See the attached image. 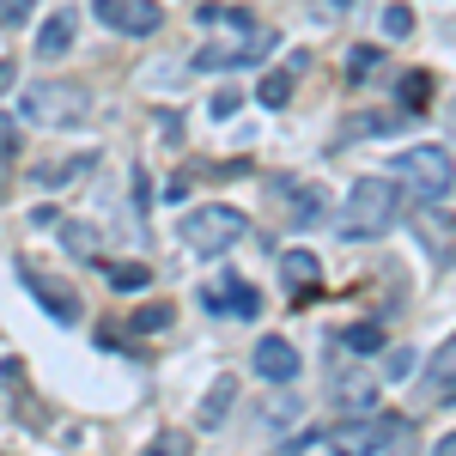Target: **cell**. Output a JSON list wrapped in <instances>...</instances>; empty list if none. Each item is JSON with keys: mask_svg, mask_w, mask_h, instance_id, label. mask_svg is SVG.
<instances>
[{"mask_svg": "<svg viewBox=\"0 0 456 456\" xmlns=\"http://www.w3.org/2000/svg\"><path fill=\"white\" fill-rule=\"evenodd\" d=\"M19 152V128H12V116H0V159H12Z\"/></svg>", "mask_w": 456, "mask_h": 456, "instance_id": "obj_28", "label": "cell"}, {"mask_svg": "<svg viewBox=\"0 0 456 456\" xmlns=\"http://www.w3.org/2000/svg\"><path fill=\"white\" fill-rule=\"evenodd\" d=\"M432 395H438V402H456V335L438 347V359H432Z\"/></svg>", "mask_w": 456, "mask_h": 456, "instance_id": "obj_14", "label": "cell"}, {"mask_svg": "<svg viewBox=\"0 0 456 456\" xmlns=\"http://www.w3.org/2000/svg\"><path fill=\"white\" fill-rule=\"evenodd\" d=\"M25 286H31L37 298H43V311L55 316V322H79V292H73L68 281H49V274H37V268H25Z\"/></svg>", "mask_w": 456, "mask_h": 456, "instance_id": "obj_10", "label": "cell"}, {"mask_svg": "<svg viewBox=\"0 0 456 456\" xmlns=\"http://www.w3.org/2000/svg\"><path fill=\"white\" fill-rule=\"evenodd\" d=\"M183 244L201 256H225L232 244H244V213L238 208H195L183 219Z\"/></svg>", "mask_w": 456, "mask_h": 456, "instance_id": "obj_5", "label": "cell"}, {"mask_svg": "<svg viewBox=\"0 0 456 456\" xmlns=\"http://www.w3.org/2000/svg\"><path fill=\"white\" fill-rule=\"evenodd\" d=\"M86 110H92V98H86L73 79H31L25 98H19V116H25L31 128H79Z\"/></svg>", "mask_w": 456, "mask_h": 456, "instance_id": "obj_2", "label": "cell"}, {"mask_svg": "<svg viewBox=\"0 0 456 456\" xmlns=\"http://www.w3.org/2000/svg\"><path fill=\"white\" fill-rule=\"evenodd\" d=\"M61 238H68V249L73 256H98V238L79 225V219H61Z\"/></svg>", "mask_w": 456, "mask_h": 456, "instance_id": "obj_23", "label": "cell"}, {"mask_svg": "<svg viewBox=\"0 0 456 456\" xmlns=\"http://www.w3.org/2000/svg\"><path fill=\"white\" fill-rule=\"evenodd\" d=\"M389 456H414V451H408V432H402V451H389Z\"/></svg>", "mask_w": 456, "mask_h": 456, "instance_id": "obj_35", "label": "cell"}, {"mask_svg": "<svg viewBox=\"0 0 456 456\" xmlns=\"http://www.w3.org/2000/svg\"><path fill=\"white\" fill-rule=\"evenodd\" d=\"M232 402H238V378H232V371H225V378H219V384L208 389V395H201V426H225V414H232Z\"/></svg>", "mask_w": 456, "mask_h": 456, "instance_id": "obj_12", "label": "cell"}, {"mask_svg": "<svg viewBox=\"0 0 456 456\" xmlns=\"http://www.w3.org/2000/svg\"><path fill=\"white\" fill-rule=\"evenodd\" d=\"M402 219V183L395 176H359L347 195V238H384Z\"/></svg>", "mask_w": 456, "mask_h": 456, "instance_id": "obj_1", "label": "cell"}, {"mask_svg": "<svg viewBox=\"0 0 456 456\" xmlns=\"http://www.w3.org/2000/svg\"><path fill=\"white\" fill-rule=\"evenodd\" d=\"M281 268H286V281H292V286H316V274H322L311 249H286V262H281Z\"/></svg>", "mask_w": 456, "mask_h": 456, "instance_id": "obj_17", "label": "cell"}, {"mask_svg": "<svg viewBox=\"0 0 456 456\" xmlns=\"http://www.w3.org/2000/svg\"><path fill=\"white\" fill-rule=\"evenodd\" d=\"M104 281H110V292H141L152 281V268L146 262H104Z\"/></svg>", "mask_w": 456, "mask_h": 456, "instance_id": "obj_16", "label": "cell"}, {"mask_svg": "<svg viewBox=\"0 0 456 456\" xmlns=\"http://www.w3.org/2000/svg\"><path fill=\"white\" fill-rule=\"evenodd\" d=\"M92 165H98L92 152H79V159H68V165H37L31 183H43V189H68L73 176H79V171H92Z\"/></svg>", "mask_w": 456, "mask_h": 456, "instance_id": "obj_15", "label": "cell"}, {"mask_svg": "<svg viewBox=\"0 0 456 456\" xmlns=\"http://www.w3.org/2000/svg\"><path fill=\"white\" fill-rule=\"evenodd\" d=\"M432 456H456V432H444V438H438V451Z\"/></svg>", "mask_w": 456, "mask_h": 456, "instance_id": "obj_33", "label": "cell"}, {"mask_svg": "<svg viewBox=\"0 0 456 456\" xmlns=\"http://www.w3.org/2000/svg\"><path fill=\"white\" fill-rule=\"evenodd\" d=\"M408 371H414V347H395V353H389V371H384V378H408Z\"/></svg>", "mask_w": 456, "mask_h": 456, "instance_id": "obj_25", "label": "cell"}, {"mask_svg": "<svg viewBox=\"0 0 456 456\" xmlns=\"http://www.w3.org/2000/svg\"><path fill=\"white\" fill-rule=\"evenodd\" d=\"M274 43H281L274 31H262L256 19H244V25H232V37H225V43H201V55H195V68H201V73L249 68V61H262V55H268Z\"/></svg>", "mask_w": 456, "mask_h": 456, "instance_id": "obj_3", "label": "cell"}, {"mask_svg": "<svg viewBox=\"0 0 456 456\" xmlns=\"http://www.w3.org/2000/svg\"><path fill=\"white\" fill-rule=\"evenodd\" d=\"M335 402H371V378H335Z\"/></svg>", "mask_w": 456, "mask_h": 456, "instance_id": "obj_24", "label": "cell"}, {"mask_svg": "<svg viewBox=\"0 0 456 456\" xmlns=\"http://www.w3.org/2000/svg\"><path fill=\"white\" fill-rule=\"evenodd\" d=\"M25 12H31V0H0V25H25Z\"/></svg>", "mask_w": 456, "mask_h": 456, "instance_id": "obj_26", "label": "cell"}, {"mask_svg": "<svg viewBox=\"0 0 456 456\" xmlns=\"http://www.w3.org/2000/svg\"><path fill=\"white\" fill-rule=\"evenodd\" d=\"M92 12L104 19L110 31H122V37H152V31H159V19H165L159 0H98Z\"/></svg>", "mask_w": 456, "mask_h": 456, "instance_id": "obj_7", "label": "cell"}, {"mask_svg": "<svg viewBox=\"0 0 456 456\" xmlns=\"http://www.w3.org/2000/svg\"><path fill=\"white\" fill-rule=\"evenodd\" d=\"M347 347L353 353H384V329L378 322H359V329H347Z\"/></svg>", "mask_w": 456, "mask_h": 456, "instance_id": "obj_21", "label": "cell"}, {"mask_svg": "<svg viewBox=\"0 0 456 456\" xmlns=\"http://www.w3.org/2000/svg\"><path fill=\"white\" fill-rule=\"evenodd\" d=\"M68 49H73V19H68V12H55V19L37 31V55L55 61V55H68Z\"/></svg>", "mask_w": 456, "mask_h": 456, "instance_id": "obj_13", "label": "cell"}, {"mask_svg": "<svg viewBox=\"0 0 456 456\" xmlns=\"http://www.w3.org/2000/svg\"><path fill=\"white\" fill-rule=\"evenodd\" d=\"M128 322H134V335H165V329H171V305H146V311H134Z\"/></svg>", "mask_w": 456, "mask_h": 456, "instance_id": "obj_19", "label": "cell"}, {"mask_svg": "<svg viewBox=\"0 0 456 456\" xmlns=\"http://www.w3.org/2000/svg\"><path fill=\"white\" fill-rule=\"evenodd\" d=\"M244 104V98H238V92H219V98H213V116H219V122H225V116H232V110Z\"/></svg>", "mask_w": 456, "mask_h": 456, "instance_id": "obj_32", "label": "cell"}, {"mask_svg": "<svg viewBox=\"0 0 456 456\" xmlns=\"http://www.w3.org/2000/svg\"><path fill=\"white\" fill-rule=\"evenodd\" d=\"M395 98H402V110H426V98H432V73H408Z\"/></svg>", "mask_w": 456, "mask_h": 456, "instance_id": "obj_18", "label": "cell"}, {"mask_svg": "<svg viewBox=\"0 0 456 456\" xmlns=\"http://www.w3.org/2000/svg\"><path fill=\"white\" fill-rule=\"evenodd\" d=\"M316 213H322V195L305 189V195H298V219H316Z\"/></svg>", "mask_w": 456, "mask_h": 456, "instance_id": "obj_31", "label": "cell"}, {"mask_svg": "<svg viewBox=\"0 0 456 456\" xmlns=\"http://www.w3.org/2000/svg\"><path fill=\"white\" fill-rule=\"evenodd\" d=\"M256 378H268V384H292V378H298V347L281 341V335H262V341H256Z\"/></svg>", "mask_w": 456, "mask_h": 456, "instance_id": "obj_9", "label": "cell"}, {"mask_svg": "<svg viewBox=\"0 0 456 456\" xmlns=\"http://www.w3.org/2000/svg\"><path fill=\"white\" fill-rule=\"evenodd\" d=\"M146 456H189V444H183L176 432H165V438H159V444H152V451H146Z\"/></svg>", "mask_w": 456, "mask_h": 456, "instance_id": "obj_29", "label": "cell"}, {"mask_svg": "<svg viewBox=\"0 0 456 456\" xmlns=\"http://www.w3.org/2000/svg\"><path fill=\"white\" fill-rule=\"evenodd\" d=\"M378 68V49H353L347 55V73H371Z\"/></svg>", "mask_w": 456, "mask_h": 456, "instance_id": "obj_30", "label": "cell"}, {"mask_svg": "<svg viewBox=\"0 0 456 456\" xmlns=\"http://www.w3.org/2000/svg\"><path fill=\"white\" fill-rule=\"evenodd\" d=\"M12 79H19V73H12V61H0V92H6Z\"/></svg>", "mask_w": 456, "mask_h": 456, "instance_id": "obj_34", "label": "cell"}, {"mask_svg": "<svg viewBox=\"0 0 456 456\" xmlns=\"http://www.w3.org/2000/svg\"><path fill=\"white\" fill-rule=\"evenodd\" d=\"M451 128H456V104H451Z\"/></svg>", "mask_w": 456, "mask_h": 456, "instance_id": "obj_36", "label": "cell"}, {"mask_svg": "<svg viewBox=\"0 0 456 456\" xmlns=\"http://www.w3.org/2000/svg\"><path fill=\"white\" fill-rule=\"evenodd\" d=\"M408 426H402V414H365V420H347L329 432V451L335 456H378L384 444H395Z\"/></svg>", "mask_w": 456, "mask_h": 456, "instance_id": "obj_6", "label": "cell"}, {"mask_svg": "<svg viewBox=\"0 0 456 456\" xmlns=\"http://www.w3.org/2000/svg\"><path fill=\"white\" fill-rule=\"evenodd\" d=\"M262 104H268V110L292 104V79H286V73H268V79H262Z\"/></svg>", "mask_w": 456, "mask_h": 456, "instance_id": "obj_22", "label": "cell"}, {"mask_svg": "<svg viewBox=\"0 0 456 456\" xmlns=\"http://www.w3.org/2000/svg\"><path fill=\"white\" fill-rule=\"evenodd\" d=\"M384 37H414V6H408V0L384 6Z\"/></svg>", "mask_w": 456, "mask_h": 456, "instance_id": "obj_20", "label": "cell"}, {"mask_svg": "<svg viewBox=\"0 0 456 456\" xmlns=\"http://www.w3.org/2000/svg\"><path fill=\"white\" fill-rule=\"evenodd\" d=\"M201 311H232V316H256L262 311V298H256V286H244L238 274H219L213 286H201Z\"/></svg>", "mask_w": 456, "mask_h": 456, "instance_id": "obj_8", "label": "cell"}, {"mask_svg": "<svg viewBox=\"0 0 456 456\" xmlns=\"http://www.w3.org/2000/svg\"><path fill=\"white\" fill-rule=\"evenodd\" d=\"M353 134H389V116H353Z\"/></svg>", "mask_w": 456, "mask_h": 456, "instance_id": "obj_27", "label": "cell"}, {"mask_svg": "<svg viewBox=\"0 0 456 456\" xmlns=\"http://www.w3.org/2000/svg\"><path fill=\"white\" fill-rule=\"evenodd\" d=\"M395 176H402V189H408V195L438 201V195L451 189L456 165H451V152H444V146H408V152L395 159Z\"/></svg>", "mask_w": 456, "mask_h": 456, "instance_id": "obj_4", "label": "cell"}, {"mask_svg": "<svg viewBox=\"0 0 456 456\" xmlns=\"http://www.w3.org/2000/svg\"><path fill=\"white\" fill-rule=\"evenodd\" d=\"M420 244L432 249V262H456V219H444V213H420Z\"/></svg>", "mask_w": 456, "mask_h": 456, "instance_id": "obj_11", "label": "cell"}]
</instances>
